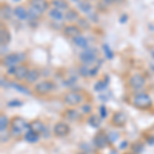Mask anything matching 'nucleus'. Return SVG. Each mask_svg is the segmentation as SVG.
Returning a JSON list of instances; mask_svg holds the SVG:
<instances>
[{"label":"nucleus","mask_w":154,"mask_h":154,"mask_svg":"<svg viewBox=\"0 0 154 154\" xmlns=\"http://www.w3.org/2000/svg\"><path fill=\"white\" fill-rule=\"evenodd\" d=\"M29 130V123L27 122V120L21 116H14L11 119V123H9V134L18 138L22 135H25V131Z\"/></svg>","instance_id":"obj_1"},{"label":"nucleus","mask_w":154,"mask_h":154,"mask_svg":"<svg viewBox=\"0 0 154 154\" xmlns=\"http://www.w3.org/2000/svg\"><path fill=\"white\" fill-rule=\"evenodd\" d=\"M133 106L139 110H147L152 106V99L148 94L141 93L133 98Z\"/></svg>","instance_id":"obj_2"},{"label":"nucleus","mask_w":154,"mask_h":154,"mask_svg":"<svg viewBox=\"0 0 154 154\" xmlns=\"http://www.w3.org/2000/svg\"><path fill=\"white\" fill-rule=\"evenodd\" d=\"M63 101L67 106L76 107L83 103L84 97L82 94L78 93V91H69V93H66L64 95Z\"/></svg>","instance_id":"obj_3"},{"label":"nucleus","mask_w":154,"mask_h":154,"mask_svg":"<svg viewBox=\"0 0 154 154\" xmlns=\"http://www.w3.org/2000/svg\"><path fill=\"white\" fill-rule=\"evenodd\" d=\"M56 88V83L51 80H43L34 85V93L38 96H45Z\"/></svg>","instance_id":"obj_4"},{"label":"nucleus","mask_w":154,"mask_h":154,"mask_svg":"<svg viewBox=\"0 0 154 154\" xmlns=\"http://www.w3.org/2000/svg\"><path fill=\"white\" fill-rule=\"evenodd\" d=\"M26 60V54L24 53H14L8 54L2 59V65L9 68V67L16 66L17 64L24 62Z\"/></svg>","instance_id":"obj_5"},{"label":"nucleus","mask_w":154,"mask_h":154,"mask_svg":"<svg viewBox=\"0 0 154 154\" xmlns=\"http://www.w3.org/2000/svg\"><path fill=\"white\" fill-rule=\"evenodd\" d=\"M93 143L98 149H105L111 144V141L109 139L108 135H106L105 131H100L96 134L93 139Z\"/></svg>","instance_id":"obj_6"},{"label":"nucleus","mask_w":154,"mask_h":154,"mask_svg":"<svg viewBox=\"0 0 154 154\" xmlns=\"http://www.w3.org/2000/svg\"><path fill=\"white\" fill-rule=\"evenodd\" d=\"M97 59H98V56H97V53L93 48H86L85 51H81L79 54V60H80V62L83 65L86 66L91 65V64L97 62Z\"/></svg>","instance_id":"obj_7"},{"label":"nucleus","mask_w":154,"mask_h":154,"mask_svg":"<svg viewBox=\"0 0 154 154\" xmlns=\"http://www.w3.org/2000/svg\"><path fill=\"white\" fill-rule=\"evenodd\" d=\"M110 122L115 128H125L128 122V116L123 111H116L111 116Z\"/></svg>","instance_id":"obj_8"},{"label":"nucleus","mask_w":154,"mask_h":154,"mask_svg":"<svg viewBox=\"0 0 154 154\" xmlns=\"http://www.w3.org/2000/svg\"><path fill=\"white\" fill-rule=\"evenodd\" d=\"M53 131H54V135L56 137H58V138H64V137L69 135L71 130L68 123L64 122V121H58V122L54 125Z\"/></svg>","instance_id":"obj_9"},{"label":"nucleus","mask_w":154,"mask_h":154,"mask_svg":"<svg viewBox=\"0 0 154 154\" xmlns=\"http://www.w3.org/2000/svg\"><path fill=\"white\" fill-rule=\"evenodd\" d=\"M145 83H146L145 78L141 74H134L128 79V85L133 89H135V91L142 89L144 88V85H145Z\"/></svg>","instance_id":"obj_10"},{"label":"nucleus","mask_w":154,"mask_h":154,"mask_svg":"<svg viewBox=\"0 0 154 154\" xmlns=\"http://www.w3.org/2000/svg\"><path fill=\"white\" fill-rule=\"evenodd\" d=\"M64 35L67 36L68 38H75V37L81 35V29L77 25H68L65 26L63 29Z\"/></svg>","instance_id":"obj_11"},{"label":"nucleus","mask_w":154,"mask_h":154,"mask_svg":"<svg viewBox=\"0 0 154 154\" xmlns=\"http://www.w3.org/2000/svg\"><path fill=\"white\" fill-rule=\"evenodd\" d=\"M62 116L65 119H67V120L71 121V122H75V121L80 120L81 113L79 112L78 110H76V109L70 108V109H66V110L64 111V113L62 114Z\"/></svg>","instance_id":"obj_12"},{"label":"nucleus","mask_w":154,"mask_h":154,"mask_svg":"<svg viewBox=\"0 0 154 154\" xmlns=\"http://www.w3.org/2000/svg\"><path fill=\"white\" fill-rule=\"evenodd\" d=\"M29 68L26 65H20L19 67H17L16 73H14V78L17 79L18 81H22L26 79L27 75L29 73Z\"/></svg>","instance_id":"obj_13"},{"label":"nucleus","mask_w":154,"mask_h":154,"mask_svg":"<svg viewBox=\"0 0 154 154\" xmlns=\"http://www.w3.org/2000/svg\"><path fill=\"white\" fill-rule=\"evenodd\" d=\"M44 128H45V125L40 119H34L31 122H29V130L36 131L40 135L44 131Z\"/></svg>","instance_id":"obj_14"},{"label":"nucleus","mask_w":154,"mask_h":154,"mask_svg":"<svg viewBox=\"0 0 154 154\" xmlns=\"http://www.w3.org/2000/svg\"><path fill=\"white\" fill-rule=\"evenodd\" d=\"M14 14L21 21H25L28 20L29 18V11L23 5H18L14 8Z\"/></svg>","instance_id":"obj_15"},{"label":"nucleus","mask_w":154,"mask_h":154,"mask_svg":"<svg viewBox=\"0 0 154 154\" xmlns=\"http://www.w3.org/2000/svg\"><path fill=\"white\" fill-rule=\"evenodd\" d=\"M11 32L6 28H1L0 30V42H1V46H5L11 42Z\"/></svg>","instance_id":"obj_16"},{"label":"nucleus","mask_w":154,"mask_h":154,"mask_svg":"<svg viewBox=\"0 0 154 154\" xmlns=\"http://www.w3.org/2000/svg\"><path fill=\"white\" fill-rule=\"evenodd\" d=\"M39 78H40V72H39V70H37V69H31V70L29 71L26 79H25V81H26L27 83H34V82H36Z\"/></svg>","instance_id":"obj_17"},{"label":"nucleus","mask_w":154,"mask_h":154,"mask_svg":"<svg viewBox=\"0 0 154 154\" xmlns=\"http://www.w3.org/2000/svg\"><path fill=\"white\" fill-rule=\"evenodd\" d=\"M39 138H40V134L36 133V131H31L29 130L28 131H26V134L24 135V139L27 141V142L29 143H36L37 141L39 140Z\"/></svg>","instance_id":"obj_18"},{"label":"nucleus","mask_w":154,"mask_h":154,"mask_svg":"<svg viewBox=\"0 0 154 154\" xmlns=\"http://www.w3.org/2000/svg\"><path fill=\"white\" fill-rule=\"evenodd\" d=\"M72 40H73L74 44H75L77 48H88V39H86L84 36L79 35V36L75 37V38H73Z\"/></svg>","instance_id":"obj_19"},{"label":"nucleus","mask_w":154,"mask_h":154,"mask_svg":"<svg viewBox=\"0 0 154 154\" xmlns=\"http://www.w3.org/2000/svg\"><path fill=\"white\" fill-rule=\"evenodd\" d=\"M14 14V9L8 4H2L1 5V18L9 20Z\"/></svg>","instance_id":"obj_20"},{"label":"nucleus","mask_w":154,"mask_h":154,"mask_svg":"<svg viewBox=\"0 0 154 154\" xmlns=\"http://www.w3.org/2000/svg\"><path fill=\"white\" fill-rule=\"evenodd\" d=\"M48 16H49V18H51V19L54 20V21H58V22L62 21V20L65 18V16H64L63 11H60V9H57V8L49 9Z\"/></svg>","instance_id":"obj_21"},{"label":"nucleus","mask_w":154,"mask_h":154,"mask_svg":"<svg viewBox=\"0 0 154 154\" xmlns=\"http://www.w3.org/2000/svg\"><path fill=\"white\" fill-rule=\"evenodd\" d=\"M78 8L82 12H84V14H88L93 12V5L88 1H86V0H80L78 2Z\"/></svg>","instance_id":"obj_22"},{"label":"nucleus","mask_w":154,"mask_h":154,"mask_svg":"<svg viewBox=\"0 0 154 154\" xmlns=\"http://www.w3.org/2000/svg\"><path fill=\"white\" fill-rule=\"evenodd\" d=\"M30 3H31V5L37 7L42 12L46 11L49 8V3L46 0H37V1H31Z\"/></svg>","instance_id":"obj_23"},{"label":"nucleus","mask_w":154,"mask_h":154,"mask_svg":"<svg viewBox=\"0 0 154 154\" xmlns=\"http://www.w3.org/2000/svg\"><path fill=\"white\" fill-rule=\"evenodd\" d=\"M101 122H102L101 116H98L96 114H91L88 118V123L91 128H99L101 125Z\"/></svg>","instance_id":"obj_24"},{"label":"nucleus","mask_w":154,"mask_h":154,"mask_svg":"<svg viewBox=\"0 0 154 154\" xmlns=\"http://www.w3.org/2000/svg\"><path fill=\"white\" fill-rule=\"evenodd\" d=\"M51 4H53V6L54 8L60 9V11H62L69 8V4L66 0H53Z\"/></svg>","instance_id":"obj_25"},{"label":"nucleus","mask_w":154,"mask_h":154,"mask_svg":"<svg viewBox=\"0 0 154 154\" xmlns=\"http://www.w3.org/2000/svg\"><path fill=\"white\" fill-rule=\"evenodd\" d=\"M131 152H134L136 154H141L144 151V144L141 142V141H136V142L131 143Z\"/></svg>","instance_id":"obj_26"},{"label":"nucleus","mask_w":154,"mask_h":154,"mask_svg":"<svg viewBox=\"0 0 154 154\" xmlns=\"http://www.w3.org/2000/svg\"><path fill=\"white\" fill-rule=\"evenodd\" d=\"M9 123H11V120H8L5 114L2 113L1 116H0V130H1V133L5 131L9 128Z\"/></svg>","instance_id":"obj_27"},{"label":"nucleus","mask_w":154,"mask_h":154,"mask_svg":"<svg viewBox=\"0 0 154 154\" xmlns=\"http://www.w3.org/2000/svg\"><path fill=\"white\" fill-rule=\"evenodd\" d=\"M65 19L66 21L68 22H74V21H77V20L79 19V14L78 12H77L76 11H74V9H68V11L66 12L65 14Z\"/></svg>","instance_id":"obj_28"},{"label":"nucleus","mask_w":154,"mask_h":154,"mask_svg":"<svg viewBox=\"0 0 154 154\" xmlns=\"http://www.w3.org/2000/svg\"><path fill=\"white\" fill-rule=\"evenodd\" d=\"M77 26L81 30H89L91 29V23L88 19L85 18H79L77 20Z\"/></svg>","instance_id":"obj_29"},{"label":"nucleus","mask_w":154,"mask_h":154,"mask_svg":"<svg viewBox=\"0 0 154 154\" xmlns=\"http://www.w3.org/2000/svg\"><path fill=\"white\" fill-rule=\"evenodd\" d=\"M78 73L80 74L82 77H91V69H88V67L86 65H81L78 67Z\"/></svg>","instance_id":"obj_30"},{"label":"nucleus","mask_w":154,"mask_h":154,"mask_svg":"<svg viewBox=\"0 0 154 154\" xmlns=\"http://www.w3.org/2000/svg\"><path fill=\"white\" fill-rule=\"evenodd\" d=\"M102 49H103V51L105 53V56L107 57V59H109V60L113 59L114 54H113L112 49L110 48V46H109L108 44H107V43L103 44V45H102Z\"/></svg>","instance_id":"obj_31"},{"label":"nucleus","mask_w":154,"mask_h":154,"mask_svg":"<svg viewBox=\"0 0 154 154\" xmlns=\"http://www.w3.org/2000/svg\"><path fill=\"white\" fill-rule=\"evenodd\" d=\"M91 110H93V107H91V104H88V103H85L81 106V112H82L83 114L91 113Z\"/></svg>","instance_id":"obj_32"},{"label":"nucleus","mask_w":154,"mask_h":154,"mask_svg":"<svg viewBox=\"0 0 154 154\" xmlns=\"http://www.w3.org/2000/svg\"><path fill=\"white\" fill-rule=\"evenodd\" d=\"M107 114H108V112H107V109L106 107L104 105H102L100 107V116L102 119H105L107 117Z\"/></svg>","instance_id":"obj_33"},{"label":"nucleus","mask_w":154,"mask_h":154,"mask_svg":"<svg viewBox=\"0 0 154 154\" xmlns=\"http://www.w3.org/2000/svg\"><path fill=\"white\" fill-rule=\"evenodd\" d=\"M16 70H17V67L16 66L9 67V68L7 69V74H9V75H14V73H16Z\"/></svg>","instance_id":"obj_34"},{"label":"nucleus","mask_w":154,"mask_h":154,"mask_svg":"<svg viewBox=\"0 0 154 154\" xmlns=\"http://www.w3.org/2000/svg\"><path fill=\"white\" fill-rule=\"evenodd\" d=\"M99 72V67H95V68H91V77H94L98 74Z\"/></svg>","instance_id":"obj_35"},{"label":"nucleus","mask_w":154,"mask_h":154,"mask_svg":"<svg viewBox=\"0 0 154 154\" xmlns=\"http://www.w3.org/2000/svg\"><path fill=\"white\" fill-rule=\"evenodd\" d=\"M128 17L126 16V14H122V16L120 17V19H119V22H120V23H125L126 21H128Z\"/></svg>","instance_id":"obj_36"},{"label":"nucleus","mask_w":154,"mask_h":154,"mask_svg":"<svg viewBox=\"0 0 154 154\" xmlns=\"http://www.w3.org/2000/svg\"><path fill=\"white\" fill-rule=\"evenodd\" d=\"M17 101H11V103H8V106H21L22 103L21 102H18V103H16Z\"/></svg>","instance_id":"obj_37"},{"label":"nucleus","mask_w":154,"mask_h":154,"mask_svg":"<svg viewBox=\"0 0 154 154\" xmlns=\"http://www.w3.org/2000/svg\"><path fill=\"white\" fill-rule=\"evenodd\" d=\"M104 2H106V3H108V4H111V3H113V2H115L116 0H103Z\"/></svg>","instance_id":"obj_38"},{"label":"nucleus","mask_w":154,"mask_h":154,"mask_svg":"<svg viewBox=\"0 0 154 154\" xmlns=\"http://www.w3.org/2000/svg\"><path fill=\"white\" fill-rule=\"evenodd\" d=\"M123 154H136V153H134V152H125Z\"/></svg>","instance_id":"obj_39"},{"label":"nucleus","mask_w":154,"mask_h":154,"mask_svg":"<svg viewBox=\"0 0 154 154\" xmlns=\"http://www.w3.org/2000/svg\"><path fill=\"white\" fill-rule=\"evenodd\" d=\"M70 1H73V2H79L80 0H70Z\"/></svg>","instance_id":"obj_40"},{"label":"nucleus","mask_w":154,"mask_h":154,"mask_svg":"<svg viewBox=\"0 0 154 154\" xmlns=\"http://www.w3.org/2000/svg\"><path fill=\"white\" fill-rule=\"evenodd\" d=\"M76 154H86L85 152H77Z\"/></svg>","instance_id":"obj_41"},{"label":"nucleus","mask_w":154,"mask_h":154,"mask_svg":"<svg viewBox=\"0 0 154 154\" xmlns=\"http://www.w3.org/2000/svg\"><path fill=\"white\" fill-rule=\"evenodd\" d=\"M12 1H14V2H19V1H21V0H12Z\"/></svg>","instance_id":"obj_42"},{"label":"nucleus","mask_w":154,"mask_h":154,"mask_svg":"<svg viewBox=\"0 0 154 154\" xmlns=\"http://www.w3.org/2000/svg\"><path fill=\"white\" fill-rule=\"evenodd\" d=\"M31 1H37V0H31Z\"/></svg>","instance_id":"obj_43"}]
</instances>
